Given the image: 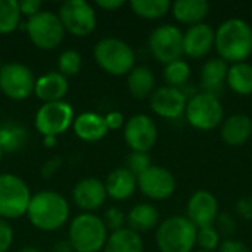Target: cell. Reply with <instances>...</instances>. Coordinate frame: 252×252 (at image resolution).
I'll return each mask as SVG.
<instances>
[{"label":"cell","mask_w":252,"mask_h":252,"mask_svg":"<svg viewBox=\"0 0 252 252\" xmlns=\"http://www.w3.org/2000/svg\"><path fill=\"white\" fill-rule=\"evenodd\" d=\"M128 229H131L136 233L148 232L155 229L159 224V213L158 210L148 202L134 205L130 213L126 216Z\"/></svg>","instance_id":"obj_25"},{"label":"cell","mask_w":252,"mask_h":252,"mask_svg":"<svg viewBox=\"0 0 252 252\" xmlns=\"http://www.w3.org/2000/svg\"><path fill=\"white\" fill-rule=\"evenodd\" d=\"M196 244L204 251L214 252L220 247V233L214 226H207L202 229H198L196 233Z\"/></svg>","instance_id":"obj_34"},{"label":"cell","mask_w":252,"mask_h":252,"mask_svg":"<svg viewBox=\"0 0 252 252\" xmlns=\"http://www.w3.org/2000/svg\"><path fill=\"white\" fill-rule=\"evenodd\" d=\"M106 198L105 183L96 177L81 179L72 189V201L84 213L99 210L105 204Z\"/></svg>","instance_id":"obj_17"},{"label":"cell","mask_w":252,"mask_h":252,"mask_svg":"<svg viewBox=\"0 0 252 252\" xmlns=\"http://www.w3.org/2000/svg\"><path fill=\"white\" fill-rule=\"evenodd\" d=\"M21 24L18 0H0V34L13 32Z\"/></svg>","instance_id":"obj_32"},{"label":"cell","mask_w":252,"mask_h":252,"mask_svg":"<svg viewBox=\"0 0 252 252\" xmlns=\"http://www.w3.org/2000/svg\"><path fill=\"white\" fill-rule=\"evenodd\" d=\"M102 221H103L106 230H111V233L112 232H117L120 229H124V224L127 223L124 213L120 208H117V207L108 208L105 211L103 217H102Z\"/></svg>","instance_id":"obj_36"},{"label":"cell","mask_w":252,"mask_h":252,"mask_svg":"<svg viewBox=\"0 0 252 252\" xmlns=\"http://www.w3.org/2000/svg\"><path fill=\"white\" fill-rule=\"evenodd\" d=\"M3 66V63H1V58H0V68Z\"/></svg>","instance_id":"obj_50"},{"label":"cell","mask_w":252,"mask_h":252,"mask_svg":"<svg viewBox=\"0 0 252 252\" xmlns=\"http://www.w3.org/2000/svg\"><path fill=\"white\" fill-rule=\"evenodd\" d=\"M43 145L46 148H53L56 146V137L55 136H44L43 137Z\"/></svg>","instance_id":"obj_46"},{"label":"cell","mask_w":252,"mask_h":252,"mask_svg":"<svg viewBox=\"0 0 252 252\" xmlns=\"http://www.w3.org/2000/svg\"><path fill=\"white\" fill-rule=\"evenodd\" d=\"M28 142V131L18 123L7 121L0 126V146L4 154L21 151Z\"/></svg>","instance_id":"obj_28"},{"label":"cell","mask_w":252,"mask_h":252,"mask_svg":"<svg viewBox=\"0 0 252 252\" xmlns=\"http://www.w3.org/2000/svg\"><path fill=\"white\" fill-rule=\"evenodd\" d=\"M61 165H62V159H61L59 157H53V158L47 159V161L41 165V171H40L41 176H43V179H50V177H53V176L59 171Z\"/></svg>","instance_id":"obj_41"},{"label":"cell","mask_w":252,"mask_h":252,"mask_svg":"<svg viewBox=\"0 0 252 252\" xmlns=\"http://www.w3.org/2000/svg\"><path fill=\"white\" fill-rule=\"evenodd\" d=\"M214 40L216 31L210 25L204 22L190 25L183 32V53L193 59L204 58L214 47Z\"/></svg>","instance_id":"obj_18"},{"label":"cell","mask_w":252,"mask_h":252,"mask_svg":"<svg viewBox=\"0 0 252 252\" xmlns=\"http://www.w3.org/2000/svg\"><path fill=\"white\" fill-rule=\"evenodd\" d=\"M35 77L32 71L19 62L4 63L0 68V90L12 100H25L34 94Z\"/></svg>","instance_id":"obj_11"},{"label":"cell","mask_w":252,"mask_h":252,"mask_svg":"<svg viewBox=\"0 0 252 252\" xmlns=\"http://www.w3.org/2000/svg\"><path fill=\"white\" fill-rule=\"evenodd\" d=\"M52 252H74L69 241L66 239H61V241H56L52 247Z\"/></svg>","instance_id":"obj_45"},{"label":"cell","mask_w":252,"mask_h":252,"mask_svg":"<svg viewBox=\"0 0 252 252\" xmlns=\"http://www.w3.org/2000/svg\"><path fill=\"white\" fill-rule=\"evenodd\" d=\"M124 4H126L124 0H96V6L103 10H115Z\"/></svg>","instance_id":"obj_44"},{"label":"cell","mask_w":252,"mask_h":252,"mask_svg":"<svg viewBox=\"0 0 252 252\" xmlns=\"http://www.w3.org/2000/svg\"><path fill=\"white\" fill-rule=\"evenodd\" d=\"M25 31L31 43L41 50L56 49L65 37L63 25L58 13L52 10H40L37 15L28 18Z\"/></svg>","instance_id":"obj_7"},{"label":"cell","mask_w":252,"mask_h":252,"mask_svg":"<svg viewBox=\"0 0 252 252\" xmlns=\"http://www.w3.org/2000/svg\"><path fill=\"white\" fill-rule=\"evenodd\" d=\"M25 216L35 229L55 232L66 224L69 219V204L63 195L55 190H41L31 195Z\"/></svg>","instance_id":"obj_1"},{"label":"cell","mask_w":252,"mask_h":252,"mask_svg":"<svg viewBox=\"0 0 252 252\" xmlns=\"http://www.w3.org/2000/svg\"><path fill=\"white\" fill-rule=\"evenodd\" d=\"M149 50L152 56L167 65L173 61L182 59L183 55V32L179 27L164 24L157 27L149 35Z\"/></svg>","instance_id":"obj_12"},{"label":"cell","mask_w":252,"mask_h":252,"mask_svg":"<svg viewBox=\"0 0 252 252\" xmlns=\"http://www.w3.org/2000/svg\"><path fill=\"white\" fill-rule=\"evenodd\" d=\"M198 229L183 216H173L158 224L155 241L159 252H192Z\"/></svg>","instance_id":"obj_5"},{"label":"cell","mask_w":252,"mask_h":252,"mask_svg":"<svg viewBox=\"0 0 252 252\" xmlns=\"http://www.w3.org/2000/svg\"><path fill=\"white\" fill-rule=\"evenodd\" d=\"M151 109L162 118L176 120L180 118L188 105L186 93L182 89L162 86L151 94Z\"/></svg>","instance_id":"obj_15"},{"label":"cell","mask_w":252,"mask_h":252,"mask_svg":"<svg viewBox=\"0 0 252 252\" xmlns=\"http://www.w3.org/2000/svg\"><path fill=\"white\" fill-rule=\"evenodd\" d=\"M173 16L182 22V24H201L208 12H210V3L205 0H177L171 4Z\"/></svg>","instance_id":"obj_24"},{"label":"cell","mask_w":252,"mask_h":252,"mask_svg":"<svg viewBox=\"0 0 252 252\" xmlns=\"http://www.w3.org/2000/svg\"><path fill=\"white\" fill-rule=\"evenodd\" d=\"M193 252H211V251H204V250H199V251H193Z\"/></svg>","instance_id":"obj_49"},{"label":"cell","mask_w":252,"mask_h":252,"mask_svg":"<svg viewBox=\"0 0 252 252\" xmlns=\"http://www.w3.org/2000/svg\"><path fill=\"white\" fill-rule=\"evenodd\" d=\"M103 252H143L142 236L128 227L108 235Z\"/></svg>","instance_id":"obj_27"},{"label":"cell","mask_w":252,"mask_h":252,"mask_svg":"<svg viewBox=\"0 0 252 252\" xmlns=\"http://www.w3.org/2000/svg\"><path fill=\"white\" fill-rule=\"evenodd\" d=\"M13 244V229L9 221L0 219V252H7Z\"/></svg>","instance_id":"obj_37"},{"label":"cell","mask_w":252,"mask_h":252,"mask_svg":"<svg viewBox=\"0 0 252 252\" xmlns=\"http://www.w3.org/2000/svg\"><path fill=\"white\" fill-rule=\"evenodd\" d=\"M216 221H217L219 233H223L224 236H230L236 232V221L230 214H227V213L219 214Z\"/></svg>","instance_id":"obj_38"},{"label":"cell","mask_w":252,"mask_h":252,"mask_svg":"<svg viewBox=\"0 0 252 252\" xmlns=\"http://www.w3.org/2000/svg\"><path fill=\"white\" fill-rule=\"evenodd\" d=\"M93 56L99 68L117 77L127 75L134 68L136 62L131 46L117 37L100 38L93 49Z\"/></svg>","instance_id":"obj_4"},{"label":"cell","mask_w":252,"mask_h":252,"mask_svg":"<svg viewBox=\"0 0 252 252\" xmlns=\"http://www.w3.org/2000/svg\"><path fill=\"white\" fill-rule=\"evenodd\" d=\"M108 230L100 217L93 213H81L72 219L68 229V241L74 252H99L105 248Z\"/></svg>","instance_id":"obj_3"},{"label":"cell","mask_w":252,"mask_h":252,"mask_svg":"<svg viewBox=\"0 0 252 252\" xmlns=\"http://www.w3.org/2000/svg\"><path fill=\"white\" fill-rule=\"evenodd\" d=\"M214 47L226 62H245L252 53V27L241 18L223 21L216 31Z\"/></svg>","instance_id":"obj_2"},{"label":"cell","mask_w":252,"mask_h":252,"mask_svg":"<svg viewBox=\"0 0 252 252\" xmlns=\"http://www.w3.org/2000/svg\"><path fill=\"white\" fill-rule=\"evenodd\" d=\"M19 252H41V251H40V250H37V248H34V247H25V248L19 250Z\"/></svg>","instance_id":"obj_47"},{"label":"cell","mask_w":252,"mask_h":252,"mask_svg":"<svg viewBox=\"0 0 252 252\" xmlns=\"http://www.w3.org/2000/svg\"><path fill=\"white\" fill-rule=\"evenodd\" d=\"M108 130H118L124 126V115L118 111H111L105 115Z\"/></svg>","instance_id":"obj_42"},{"label":"cell","mask_w":252,"mask_h":252,"mask_svg":"<svg viewBox=\"0 0 252 252\" xmlns=\"http://www.w3.org/2000/svg\"><path fill=\"white\" fill-rule=\"evenodd\" d=\"M158 137L155 121L145 115L136 114L124 124V142L131 152H149Z\"/></svg>","instance_id":"obj_13"},{"label":"cell","mask_w":252,"mask_h":252,"mask_svg":"<svg viewBox=\"0 0 252 252\" xmlns=\"http://www.w3.org/2000/svg\"><path fill=\"white\" fill-rule=\"evenodd\" d=\"M236 210L239 216H242L245 220H252V196H245L238 201Z\"/></svg>","instance_id":"obj_43"},{"label":"cell","mask_w":252,"mask_h":252,"mask_svg":"<svg viewBox=\"0 0 252 252\" xmlns=\"http://www.w3.org/2000/svg\"><path fill=\"white\" fill-rule=\"evenodd\" d=\"M103 183L109 198L115 201H126L134 193L137 188V177L131 174L126 167H120L112 170Z\"/></svg>","instance_id":"obj_21"},{"label":"cell","mask_w":252,"mask_h":252,"mask_svg":"<svg viewBox=\"0 0 252 252\" xmlns=\"http://www.w3.org/2000/svg\"><path fill=\"white\" fill-rule=\"evenodd\" d=\"M226 83L229 87L238 93L248 96L252 94V65L248 62H239L229 66Z\"/></svg>","instance_id":"obj_29"},{"label":"cell","mask_w":252,"mask_h":252,"mask_svg":"<svg viewBox=\"0 0 252 252\" xmlns=\"http://www.w3.org/2000/svg\"><path fill=\"white\" fill-rule=\"evenodd\" d=\"M72 130L83 142H99L109 131L105 123V117L96 112H83L74 118Z\"/></svg>","instance_id":"obj_20"},{"label":"cell","mask_w":252,"mask_h":252,"mask_svg":"<svg viewBox=\"0 0 252 252\" xmlns=\"http://www.w3.org/2000/svg\"><path fill=\"white\" fill-rule=\"evenodd\" d=\"M220 252H251L247 244H244L242 241H236V239H224L223 242H220L219 247Z\"/></svg>","instance_id":"obj_40"},{"label":"cell","mask_w":252,"mask_h":252,"mask_svg":"<svg viewBox=\"0 0 252 252\" xmlns=\"http://www.w3.org/2000/svg\"><path fill=\"white\" fill-rule=\"evenodd\" d=\"M252 136V120L247 114H233L221 126V139L229 146H242Z\"/></svg>","instance_id":"obj_22"},{"label":"cell","mask_w":252,"mask_h":252,"mask_svg":"<svg viewBox=\"0 0 252 252\" xmlns=\"http://www.w3.org/2000/svg\"><path fill=\"white\" fill-rule=\"evenodd\" d=\"M3 155H4V152H3V149H1V146H0V162H1V159H3Z\"/></svg>","instance_id":"obj_48"},{"label":"cell","mask_w":252,"mask_h":252,"mask_svg":"<svg viewBox=\"0 0 252 252\" xmlns=\"http://www.w3.org/2000/svg\"><path fill=\"white\" fill-rule=\"evenodd\" d=\"M188 220L196 227L202 229L213 226L219 217V202L208 190L195 192L188 201Z\"/></svg>","instance_id":"obj_16"},{"label":"cell","mask_w":252,"mask_h":252,"mask_svg":"<svg viewBox=\"0 0 252 252\" xmlns=\"http://www.w3.org/2000/svg\"><path fill=\"white\" fill-rule=\"evenodd\" d=\"M31 199L27 183L16 174H0V219L16 220L27 214Z\"/></svg>","instance_id":"obj_6"},{"label":"cell","mask_w":252,"mask_h":252,"mask_svg":"<svg viewBox=\"0 0 252 252\" xmlns=\"http://www.w3.org/2000/svg\"><path fill=\"white\" fill-rule=\"evenodd\" d=\"M58 16L65 32L74 37H87L96 28V12L86 0H66L61 4Z\"/></svg>","instance_id":"obj_9"},{"label":"cell","mask_w":252,"mask_h":252,"mask_svg":"<svg viewBox=\"0 0 252 252\" xmlns=\"http://www.w3.org/2000/svg\"><path fill=\"white\" fill-rule=\"evenodd\" d=\"M127 87L133 97L145 99L154 93L155 89V75L151 68L140 65L134 66L127 74Z\"/></svg>","instance_id":"obj_26"},{"label":"cell","mask_w":252,"mask_h":252,"mask_svg":"<svg viewBox=\"0 0 252 252\" xmlns=\"http://www.w3.org/2000/svg\"><path fill=\"white\" fill-rule=\"evenodd\" d=\"M126 168L134 174L136 177H139L142 173H145L152 164H151V157L148 155V152H131L127 159H126Z\"/></svg>","instance_id":"obj_35"},{"label":"cell","mask_w":252,"mask_h":252,"mask_svg":"<svg viewBox=\"0 0 252 252\" xmlns=\"http://www.w3.org/2000/svg\"><path fill=\"white\" fill-rule=\"evenodd\" d=\"M185 115L188 123L196 130L210 131L219 127V124L223 121L224 111L219 97L201 92L188 100Z\"/></svg>","instance_id":"obj_8"},{"label":"cell","mask_w":252,"mask_h":252,"mask_svg":"<svg viewBox=\"0 0 252 252\" xmlns=\"http://www.w3.org/2000/svg\"><path fill=\"white\" fill-rule=\"evenodd\" d=\"M229 65L221 58H213L207 61L201 68V86L205 93L219 97L217 94L223 92V84L226 81Z\"/></svg>","instance_id":"obj_23"},{"label":"cell","mask_w":252,"mask_h":252,"mask_svg":"<svg viewBox=\"0 0 252 252\" xmlns=\"http://www.w3.org/2000/svg\"><path fill=\"white\" fill-rule=\"evenodd\" d=\"M18 6H19V12H21V16H27V18H31L34 15H37L40 10H43V3L40 0H22V1H18Z\"/></svg>","instance_id":"obj_39"},{"label":"cell","mask_w":252,"mask_h":252,"mask_svg":"<svg viewBox=\"0 0 252 252\" xmlns=\"http://www.w3.org/2000/svg\"><path fill=\"white\" fill-rule=\"evenodd\" d=\"M130 7L134 15L143 19H159L168 13L171 3L168 0H131Z\"/></svg>","instance_id":"obj_30"},{"label":"cell","mask_w":252,"mask_h":252,"mask_svg":"<svg viewBox=\"0 0 252 252\" xmlns=\"http://www.w3.org/2000/svg\"><path fill=\"white\" fill-rule=\"evenodd\" d=\"M83 66L81 55L74 49L63 50L58 58V69L63 77H72L80 72Z\"/></svg>","instance_id":"obj_33"},{"label":"cell","mask_w":252,"mask_h":252,"mask_svg":"<svg viewBox=\"0 0 252 252\" xmlns=\"http://www.w3.org/2000/svg\"><path fill=\"white\" fill-rule=\"evenodd\" d=\"M190 78V66L186 61L177 59L164 66V80L167 86L182 89Z\"/></svg>","instance_id":"obj_31"},{"label":"cell","mask_w":252,"mask_h":252,"mask_svg":"<svg viewBox=\"0 0 252 252\" xmlns=\"http://www.w3.org/2000/svg\"><path fill=\"white\" fill-rule=\"evenodd\" d=\"M68 89H69L68 78L63 77L59 71H53V72L43 74L35 80L34 94L44 103L59 102L63 100V97L68 93Z\"/></svg>","instance_id":"obj_19"},{"label":"cell","mask_w":252,"mask_h":252,"mask_svg":"<svg viewBox=\"0 0 252 252\" xmlns=\"http://www.w3.org/2000/svg\"><path fill=\"white\" fill-rule=\"evenodd\" d=\"M74 109L72 106L65 102H50L43 103L34 117V126L35 130L44 137V136H55L63 134L69 127H72L74 123Z\"/></svg>","instance_id":"obj_10"},{"label":"cell","mask_w":252,"mask_h":252,"mask_svg":"<svg viewBox=\"0 0 252 252\" xmlns=\"http://www.w3.org/2000/svg\"><path fill=\"white\" fill-rule=\"evenodd\" d=\"M137 188L146 198L154 201H164L174 193L176 179L167 168L151 165L137 177Z\"/></svg>","instance_id":"obj_14"}]
</instances>
